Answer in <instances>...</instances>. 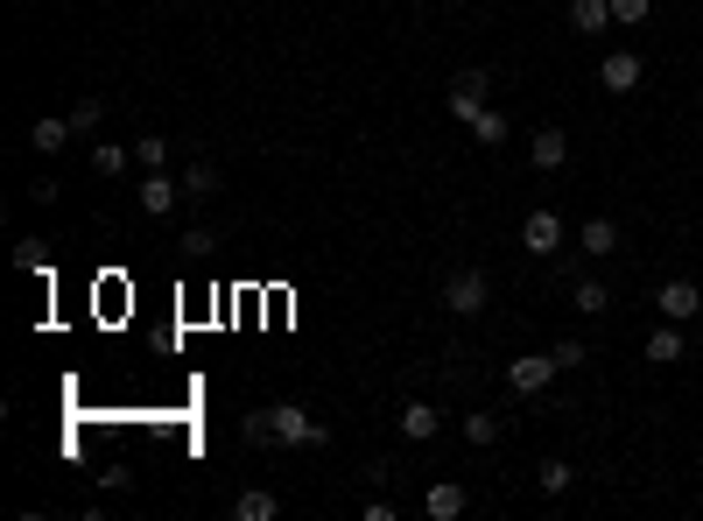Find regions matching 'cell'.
I'll list each match as a JSON object with an SVG mask.
<instances>
[{
  "label": "cell",
  "instance_id": "4316f807",
  "mask_svg": "<svg viewBox=\"0 0 703 521\" xmlns=\"http://www.w3.org/2000/svg\"><path fill=\"white\" fill-rule=\"evenodd\" d=\"M176 247H184V255H212L218 240H212V226H190V233H184V240H176Z\"/></svg>",
  "mask_w": 703,
  "mask_h": 521
},
{
  "label": "cell",
  "instance_id": "cb8c5ba5",
  "mask_svg": "<svg viewBox=\"0 0 703 521\" xmlns=\"http://www.w3.org/2000/svg\"><path fill=\"white\" fill-rule=\"evenodd\" d=\"M64 121H71V134H92L99 121H106V107H99V99H78V107H71Z\"/></svg>",
  "mask_w": 703,
  "mask_h": 521
},
{
  "label": "cell",
  "instance_id": "603a6c76",
  "mask_svg": "<svg viewBox=\"0 0 703 521\" xmlns=\"http://www.w3.org/2000/svg\"><path fill=\"white\" fill-rule=\"evenodd\" d=\"M134 162H141V170H162V162H170V134H141V141H134Z\"/></svg>",
  "mask_w": 703,
  "mask_h": 521
},
{
  "label": "cell",
  "instance_id": "44dd1931",
  "mask_svg": "<svg viewBox=\"0 0 703 521\" xmlns=\"http://www.w3.org/2000/svg\"><path fill=\"white\" fill-rule=\"evenodd\" d=\"M127 162H134V148H120V141H99L92 148V176H120Z\"/></svg>",
  "mask_w": 703,
  "mask_h": 521
},
{
  "label": "cell",
  "instance_id": "484cf974",
  "mask_svg": "<svg viewBox=\"0 0 703 521\" xmlns=\"http://www.w3.org/2000/svg\"><path fill=\"white\" fill-rule=\"evenodd\" d=\"M549 352H556V367H563V374H577V367L591 360V352H585V338H556Z\"/></svg>",
  "mask_w": 703,
  "mask_h": 521
},
{
  "label": "cell",
  "instance_id": "5b68a950",
  "mask_svg": "<svg viewBox=\"0 0 703 521\" xmlns=\"http://www.w3.org/2000/svg\"><path fill=\"white\" fill-rule=\"evenodd\" d=\"M556 374H563L556 352H520V360H506V388H514V395H542Z\"/></svg>",
  "mask_w": 703,
  "mask_h": 521
},
{
  "label": "cell",
  "instance_id": "e0dca14e",
  "mask_svg": "<svg viewBox=\"0 0 703 521\" xmlns=\"http://www.w3.org/2000/svg\"><path fill=\"white\" fill-rule=\"evenodd\" d=\"M648 360H654V367L682 360V332H676V318H662V324H654V332H648Z\"/></svg>",
  "mask_w": 703,
  "mask_h": 521
},
{
  "label": "cell",
  "instance_id": "7a4b0ae2",
  "mask_svg": "<svg viewBox=\"0 0 703 521\" xmlns=\"http://www.w3.org/2000/svg\"><path fill=\"white\" fill-rule=\"evenodd\" d=\"M486 303H492V275L486 268H457V275L443 282V310H451V318H478Z\"/></svg>",
  "mask_w": 703,
  "mask_h": 521
},
{
  "label": "cell",
  "instance_id": "d6986e66",
  "mask_svg": "<svg viewBox=\"0 0 703 521\" xmlns=\"http://www.w3.org/2000/svg\"><path fill=\"white\" fill-rule=\"evenodd\" d=\"M500 430H506V415H465V444H478V451H486V444H500Z\"/></svg>",
  "mask_w": 703,
  "mask_h": 521
},
{
  "label": "cell",
  "instance_id": "ba28073f",
  "mask_svg": "<svg viewBox=\"0 0 703 521\" xmlns=\"http://www.w3.org/2000/svg\"><path fill=\"white\" fill-rule=\"evenodd\" d=\"M465 508H472V494H465L457 480H429V494H423V514H429V521H457Z\"/></svg>",
  "mask_w": 703,
  "mask_h": 521
},
{
  "label": "cell",
  "instance_id": "9a60e30c",
  "mask_svg": "<svg viewBox=\"0 0 703 521\" xmlns=\"http://www.w3.org/2000/svg\"><path fill=\"white\" fill-rule=\"evenodd\" d=\"M176 184H184V204H212V190H218V170H212V162H190V170L176 176Z\"/></svg>",
  "mask_w": 703,
  "mask_h": 521
},
{
  "label": "cell",
  "instance_id": "83f0119b",
  "mask_svg": "<svg viewBox=\"0 0 703 521\" xmlns=\"http://www.w3.org/2000/svg\"><path fill=\"white\" fill-rule=\"evenodd\" d=\"M696 352H703V332H696Z\"/></svg>",
  "mask_w": 703,
  "mask_h": 521
},
{
  "label": "cell",
  "instance_id": "ac0fdd59",
  "mask_svg": "<svg viewBox=\"0 0 703 521\" xmlns=\"http://www.w3.org/2000/svg\"><path fill=\"white\" fill-rule=\"evenodd\" d=\"M570 310H585V318H605V310H612V289H605V282H570Z\"/></svg>",
  "mask_w": 703,
  "mask_h": 521
},
{
  "label": "cell",
  "instance_id": "277c9868",
  "mask_svg": "<svg viewBox=\"0 0 703 521\" xmlns=\"http://www.w3.org/2000/svg\"><path fill=\"white\" fill-rule=\"evenodd\" d=\"M486 99H492V71H478V64H465L451 78V121H478V113H486Z\"/></svg>",
  "mask_w": 703,
  "mask_h": 521
},
{
  "label": "cell",
  "instance_id": "8fae6325",
  "mask_svg": "<svg viewBox=\"0 0 703 521\" xmlns=\"http://www.w3.org/2000/svg\"><path fill=\"white\" fill-rule=\"evenodd\" d=\"M394 423H401V437H409V444H429V437L443 430V415L429 409V401H401V415H394Z\"/></svg>",
  "mask_w": 703,
  "mask_h": 521
},
{
  "label": "cell",
  "instance_id": "52a82bcc",
  "mask_svg": "<svg viewBox=\"0 0 703 521\" xmlns=\"http://www.w3.org/2000/svg\"><path fill=\"white\" fill-rule=\"evenodd\" d=\"M134 204H141L148 219H170L176 204H184V184H170L162 170H148V176H141V190H134Z\"/></svg>",
  "mask_w": 703,
  "mask_h": 521
},
{
  "label": "cell",
  "instance_id": "2e32d148",
  "mask_svg": "<svg viewBox=\"0 0 703 521\" xmlns=\"http://www.w3.org/2000/svg\"><path fill=\"white\" fill-rule=\"evenodd\" d=\"M535 486H542L549 500H563L577 486V466H563V458H542V466H535Z\"/></svg>",
  "mask_w": 703,
  "mask_h": 521
},
{
  "label": "cell",
  "instance_id": "3957f363",
  "mask_svg": "<svg viewBox=\"0 0 703 521\" xmlns=\"http://www.w3.org/2000/svg\"><path fill=\"white\" fill-rule=\"evenodd\" d=\"M563 240H570V226H563V219L549 212V204H535V212L520 219V247H528L535 261H556V255H563Z\"/></svg>",
  "mask_w": 703,
  "mask_h": 521
},
{
  "label": "cell",
  "instance_id": "7402d4cb",
  "mask_svg": "<svg viewBox=\"0 0 703 521\" xmlns=\"http://www.w3.org/2000/svg\"><path fill=\"white\" fill-rule=\"evenodd\" d=\"M472 141L500 148V141H506V113H500V107H486V113H478V121H472Z\"/></svg>",
  "mask_w": 703,
  "mask_h": 521
},
{
  "label": "cell",
  "instance_id": "5bb4252c",
  "mask_svg": "<svg viewBox=\"0 0 703 521\" xmlns=\"http://www.w3.org/2000/svg\"><path fill=\"white\" fill-rule=\"evenodd\" d=\"M275 514H281L275 486H247V494L233 500V521H275Z\"/></svg>",
  "mask_w": 703,
  "mask_h": 521
},
{
  "label": "cell",
  "instance_id": "ffe728a7",
  "mask_svg": "<svg viewBox=\"0 0 703 521\" xmlns=\"http://www.w3.org/2000/svg\"><path fill=\"white\" fill-rule=\"evenodd\" d=\"M28 141H36V156H57V148L71 141V121H36V127H28Z\"/></svg>",
  "mask_w": 703,
  "mask_h": 521
},
{
  "label": "cell",
  "instance_id": "d4e9b609",
  "mask_svg": "<svg viewBox=\"0 0 703 521\" xmlns=\"http://www.w3.org/2000/svg\"><path fill=\"white\" fill-rule=\"evenodd\" d=\"M648 14H654V0H612V22L619 28H640Z\"/></svg>",
  "mask_w": 703,
  "mask_h": 521
},
{
  "label": "cell",
  "instance_id": "9c48e42d",
  "mask_svg": "<svg viewBox=\"0 0 703 521\" xmlns=\"http://www.w3.org/2000/svg\"><path fill=\"white\" fill-rule=\"evenodd\" d=\"M598 85H605L612 99H626V92L640 85V57H633V50H612L605 64H598Z\"/></svg>",
  "mask_w": 703,
  "mask_h": 521
},
{
  "label": "cell",
  "instance_id": "4fadbf2b",
  "mask_svg": "<svg viewBox=\"0 0 703 521\" xmlns=\"http://www.w3.org/2000/svg\"><path fill=\"white\" fill-rule=\"evenodd\" d=\"M570 28L577 36H605V28H619L612 22V0H570Z\"/></svg>",
  "mask_w": 703,
  "mask_h": 521
},
{
  "label": "cell",
  "instance_id": "30bf717a",
  "mask_svg": "<svg viewBox=\"0 0 703 521\" xmlns=\"http://www.w3.org/2000/svg\"><path fill=\"white\" fill-rule=\"evenodd\" d=\"M528 162H535V170H563V162H570V134H563V127H542V134H535V141H528Z\"/></svg>",
  "mask_w": 703,
  "mask_h": 521
},
{
  "label": "cell",
  "instance_id": "f1b7e54d",
  "mask_svg": "<svg viewBox=\"0 0 703 521\" xmlns=\"http://www.w3.org/2000/svg\"><path fill=\"white\" fill-rule=\"evenodd\" d=\"M696 99H703V78H696Z\"/></svg>",
  "mask_w": 703,
  "mask_h": 521
},
{
  "label": "cell",
  "instance_id": "8992f818",
  "mask_svg": "<svg viewBox=\"0 0 703 521\" xmlns=\"http://www.w3.org/2000/svg\"><path fill=\"white\" fill-rule=\"evenodd\" d=\"M654 303H662V318H676V324H690V318H696V310H703V289H696V282H690V275H668V282H662V289H654Z\"/></svg>",
  "mask_w": 703,
  "mask_h": 521
},
{
  "label": "cell",
  "instance_id": "6da1fadb",
  "mask_svg": "<svg viewBox=\"0 0 703 521\" xmlns=\"http://www.w3.org/2000/svg\"><path fill=\"white\" fill-rule=\"evenodd\" d=\"M267 444H289V451H324L331 444V423H317L310 409H296V401H267Z\"/></svg>",
  "mask_w": 703,
  "mask_h": 521
},
{
  "label": "cell",
  "instance_id": "7c38bea8",
  "mask_svg": "<svg viewBox=\"0 0 703 521\" xmlns=\"http://www.w3.org/2000/svg\"><path fill=\"white\" fill-rule=\"evenodd\" d=\"M577 255H591V261L619 255V226H612V219H585V226H577Z\"/></svg>",
  "mask_w": 703,
  "mask_h": 521
}]
</instances>
